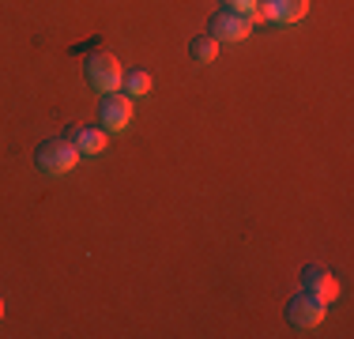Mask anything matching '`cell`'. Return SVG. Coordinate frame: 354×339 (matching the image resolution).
I'll use <instances>...</instances> for the list:
<instances>
[{"label":"cell","instance_id":"8","mask_svg":"<svg viewBox=\"0 0 354 339\" xmlns=\"http://www.w3.org/2000/svg\"><path fill=\"white\" fill-rule=\"evenodd\" d=\"M64 136L75 143L80 155H102L106 151V129H95V125H68Z\"/></svg>","mask_w":354,"mask_h":339},{"label":"cell","instance_id":"5","mask_svg":"<svg viewBox=\"0 0 354 339\" xmlns=\"http://www.w3.org/2000/svg\"><path fill=\"white\" fill-rule=\"evenodd\" d=\"M249 30H252V19H245L238 12H226V8L215 12L212 23H207V34L215 42H241V38H249Z\"/></svg>","mask_w":354,"mask_h":339},{"label":"cell","instance_id":"3","mask_svg":"<svg viewBox=\"0 0 354 339\" xmlns=\"http://www.w3.org/2000/svg\"><path fill=\"white\" fill-rule=\"evenodd\" d=\"M328 317V305L313 298V294H294L290 305H286V320H290V328H298V332H309V328H320Z\"/></svg>","mask_w":354,"mask_h":339},{"label":"cell","instance_id":"11","mask_svg":"<svg viewBox=\"0 0 354 339\" xmlns=\"http://www.w3.org/2000/svg\"><path fill=\"white\" fill-rule=\"evenodd\" d=\"M257 4L260 0H223L226 12H238V15H245V19H252V23H257Z\"/></svg>","mask_w":354,"mask_h":339},{"label":"cell","instance_id":"6","mask_svg":"<svg viewBox=\"0 0 354 339\" xmlns=\"http://www.w3.org/2000/svg\"><path fill=\"white\" fill-rule=\"evenodd\" d=\"M309 12V0H260L257 19L264 23H301Z\"/></svg>","mask_w":354,"mask_h":339},{"label":"cell","instance_id":"4","mask_svg":"<svg viewBox=\"0 0 354 339\" xmlns=\"http://www.w3.org/2000/svg\"><path fill=\"white\" fill-rule=\"evenodd\" d=\"M129 125H132V98L129 95H117V91L102 95V102H98V129L124 132Z\"/></svg>","mask_w":354,"mask_h":339},{"label":"cell","instance_id":"9","mask_svg":"<svg viewBox=\"0 0 354 339\" xmlns=\"http://www.w3.org/2000/svg\"><path fill=\"white\" fill-rule=\"evenodd\" d=\"M189 57L196 64H212L215 57H218V42L212 38V34H196V38L189 42Z\"/></svg>","mask_w":354,"mask_h":339},{"label":"cell","instance_id":"7","mask_svg":"<svg viewBox=\"0 0 354 339\" xmlns=\"http://www.w3.org/2000/svg\"><path fill=\"white\" fill-rule=\"evenodd\" d=\"M301 291L306 294H313V298H320V302H335L339 298V279L332 275L328 268H317V264H309L306 271H301Z\"/></svg>","mask_w":354,"mask_h":339},{"label":"cell","instance_id":"12","mask_svg":"<svg viewBox=\"0 0 354 339\" xmlns=\"http://www.w3.org/2000/svg\"><path fill=\"white\" fill-rule=\"evenodd\" d=\"M0 320H4V298H0Z\"/></svg>","mask_w":354,"mask_h":339},{"label":"cell","instance_id":"2","mask_svg":"<svg viewBox=\"0 0 354 339\" xmlns=\"http://www.w3.org/2000/svg\"><path fill=\"white\" fill-rule=\"evenodd\" d=\"M83 72H87V83L98 91V95L117 91V87H121V80H124L121 61H117L113 53H91L87 64H83Z\"/></svg>","mask_w":354,"mask_h":339},{"label":"cell","instance_id":"10","mask_svg":"<svg viewBox=\"0 0 354 339\" xmlns=\"http://www.w3.org/2000/svg\"><path fill=\"white\" fill-rule=\"evenodd\" d=\"M124 95L129 98H140V95H151V72H143V68H132V72H124Z\"/></svg>","mask_w":354,"mask_h":339},{"label":"cell","instance_id":"1","mask_svg":"<svg viewBox=\"0 0 354 339\" xmlns=\"http://www.w3.org/2000/svg\"><path fill=\"white\" fill-rule=\"evenodd\" d=\"M75 163H80V151H75V143L68 140V136H53V140L38 143V151H35V166H38L46 177H64V174H72Z\"/></svg>","mask_w":354,"mask_h":339}]
</instances>
